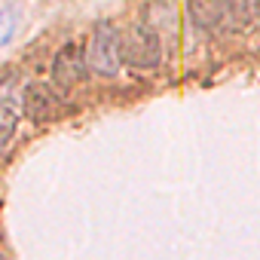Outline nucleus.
<instances>
[{
  "label": "nucleus",
  "mask_w": 260,
  "mask_h": 260,
  "mask_svg": "<svg viewBox=\"0 0 260 260\" xmlns=\"http://www.w3.org/2000/svg\"><path fill=\"white\" fill-rule=\"evenodd\" d=\"M245 16H248V28L260 31V0H245Z\"/></svg>",
  "instance_id": "nucleus-8"
},
{
  "label": "nucleus",
  "mask_w": 260,
  "mask_h": 260,
  "mask_svg": "<svg viewBox=\"0 0 260 260\" xmlns=\"http://www.w3.org/2000/svg\"><path fill=\"white\" fill-rule=\"evenodd\" d=\"M122 61L138 71H153L162 61V37L153 25L138 22L122 34Z\"/></svg>",
  "instance_id": "nucleus-3"
},
{
  "label": "nucleus",
  "mask_w": 260,
  "mask_h": 260,
  "mask_svg": "<svg viewBox=\"0 0 260 260\" xmlns=\"http://www.w3.org/2000/svg\"><path fill=\"white\" fill-rule=\"evenodd\" d=\"M16 28H19V10L16 7H4L0 10V46H7L16 37Z\"/></svg>",
  "instance_id": "nucleus-7"
},
{
  "label": "nucleus",
  "mask_w": 260,
  "mask_h": 260,
  "mask_svg": "<svg viewBox=\"0 0 260 260\" xmlns=\"http://www.w3.org/2000/svg\"><path fill=\"white\" fill-rule=\"evenodd\" d=\"M89 64H86V52L77 43H64L55 58H52V83L58 89H74L83 77H86Z\"/></svg>",
  "instance_id": "nucleus-5"
},
{
  "label": "nucleus",
  "mask_w": 260,
  "mask_h": 260,
  "mask_svg": "<svg viewBox=\"0 0 260 260\" xmlns=\"http://www.w3.org/2000/svg\"><path fill=\"white\" fill-rule=\"evenodd\" d=\"M22 95H25V89H19L16 77H7L4 83H0V150L10 144V138L16 135L19 116L25 113Z\"/></svg>",
  "instance_id": "nucleus-6"
},
{
  "label": "nucleus",
  "mask_w": 260,
  "mask_h": 260,
  "mask_svg": "<svg viewBox=\"0 0 260 260\" xmlns=\"http://www.w3.org/2000/svg\"><path fill=\"white\" fill-rule=\"evenodd\" d=\"M86 64L98 77H116L122 61V34L110 22H98L86 43Z\"/></svg>",
  "instance_id": "nucleus-2"
},
{
  "label": "nucleus",
  "mask_w": 260,
  "mask_h": 260,
  "mask_svg": "<svg viewBox=\"0 0 260 260\" xmlns=\"http://www.w3.org/2000/svg\"><path fill=\"white\" fill-rule=\"evenodd\" d=\"M187 13L205 34H239L248 28L245 0H187Z\"/></svg>",
  "instance_id": "nucleus-1"
},
{
  "label": "nucleus",
  "mask_w": 260,
  "mask_h": 260,
  "mask_svg": "<svg viewBox=\"0 0 260 260\" xmlns=\"http://www.w3.org/2000/svg\"><path fill=\"white\" fill-rule=\"evenodd\" d=\"M22 107H25V116L31 122H49L55 116H61L64 104L58 98V92L46 83H31L25 86V95H22Z\"/></svg>",
  "instance_id": "nucleus-4"
}]
</instances>
